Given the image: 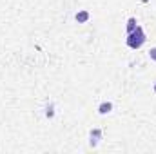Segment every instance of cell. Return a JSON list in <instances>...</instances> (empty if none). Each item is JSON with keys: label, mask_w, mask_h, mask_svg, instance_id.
<instances>
[{"label": "cell", "mask_w": 156, "mask_h": 154, "mask_svg": "<svg viewBox=\"0 0 156 154\" xmlns=\"http://www.w3.org/2000/svg\"><path fill=\"white\" fill-rule=\"evenodd\" d=\"M145 40H147V37H145L144 27H142V26H136V29H134L133 33H127L125 42H127V45H129L131 49H140V47L145 44Z\"/></svg>", "instance_id": "obj_1"}, {"label": "cell", "mask_w": 156, "mask_h": 154, "mask_svg": "<svg viewBox=\"0 0 156 154\" xmlns=\"http://www.w3.org/2000/svg\"><path fill=\"white\" fill-rule=\"evenodd\" d=\"M89 145L91 147H96L100 142H102V138H104V132H102V129H93L91 132H89Z\"/></svg>", "instance_id": "obj_2"}, {"label": "cell", "mask_w": 156, "mask_h": 154, "mask_svg": "<svg viewBox=\"0 0 156 154\" xmlns=\"http://www.w3.org/2000/svg\"><path fill=\"white\" fill-rule=\"evenodd\" d=\"M75 18H76L78 24H85V22L91 18V15H89V11H87V9H80L76 15H75Z\"/></svg>", "instance_id": "obj_3"}, {"label": "cell", "mask_w": 156, "mask_h": 154, "mask_svg": "<svg viewBox=\"0 0 156 154\" xmlns=\"http://www.w3.org/2000/svg\"><path fill=\"white\" fill-rule=\"evenodd\" d=\"M111 111H113V103H111V102H102V103L98 105V114H102V116L109 114Z\"/></svg>", "instance_id": "obj_4"}, {"label": "cell", "mask_w": 156, "mask_h": 154, "mask_svg": "<svg viewBox=\"0 0 156 154\" xmlns=\"http://www.w3.org/2000/svg\"><path fill=\"white\" fill-rule=\"evenodd\" d=\"M136 26H138V20H136L134 16H131V18L127 20V26H125V29H127V33H133V31L136 29Z\"/></svg>", "instance_id": "obj_5"}, {"label": "cell", "mask_w": 156, "mask_h": 154, "mask_svg": "<svg viewBox=\"0 0 156 154\" xmlns=\"http://www.w3.org/2000/svg\"><path fill=\"white\" fill-rule=\"evenodd\" d=\"M45 116H47V118H53V116H55V105H53V103H49V105L45 107Z\"/></svg>", "instance_id": "obj_6"}, {"label": "cell", "mask_w": 156, "mask_h": 154, "mask_svg": "<svg viewBox=\"0 0 156 154\" xmlns=\"http://www.w3.org/2000/svg\"><path fill=\"white\" fill-rule=\"evenodd\" d=\"M149 58H151L153 62H156V47H151V49H149Z\"/></svg>", "instance_id": "obj_7"}, {"label": "cell", "mask_w": 156, "mask_h": 154, "mask_svg": "<svg viewBox=\"0 0 156 154\" xmlns=\"http://www.w3.org/2000/svg\"><path fill=\"white\" fill-rule=\"evenodd\" d=\"M154 94H156V82H154Z\"/></svg>", "instance_id": "obj_8"}]
</instances>
